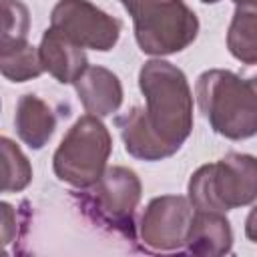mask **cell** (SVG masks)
I'll return each mask as SVG.
<instances>
[{
	"instance_id": "17",
	"label": "cell",
	"mask_w": 257,
	"mask_h": 257,
	"mask_svg": "<svg viewBox=\"0 0 257 257\" xmlns=\"http://www.w3.org/2000/svg\"><path fill=\"white\" fill-rule=\"evenodd\" d=\"M30 28V14L20 0H2V38L0 42L26 40Z\"/></svg>"
},
{
	"instance_id": "8",
	"label": "cell",
	"mask_w": 257,
	"mask_h": 257,
	"mask_svg": "<svg viewBox=\"0 0 257 257\" xmlns=\"http://www.w3.org/2000/svg\"><path fill=\"white\" fill-rule=\"evenodd\" d=\"M193 213L195 207L191 205L189 197L161 195L151 199L139 223V235L145 249L155 253L185 249Z\"/></svg>"
},
{
	"instance_id": "14",
	"label": "cell",
	"mask_w": 257,
	"mask_h": 257,
	"mask_svg": "<svg viewBox=\"0 0 257 257\" xmlns=\"http://www.w3.org/2000/svg\"><path fill=\"white\" fill-rule=\"evenodd\" d=\"M227 48L243 64H257V8L237 6L227 30Z\"/></svg>"
},
{
	"instance_id": "10",
	"label": "cell",
	"mask_w": 257,
	"mask_h": 257,
	"mask_svg": "<svg viewBox=\"0 0 257 257\" xmlns=\"http://www.w3.org/2000/svg\"><path fill=\"white\" fill-rule=\"evenodd\" d=\"M38 50L44 70L62 84H74V80L88 68L84 48L54 28L44 30Z\"/></svg>"
},
{
	"instance_id": "20",
	"label": "cell",
	"mask_w": 257,
	"mask_h": 257,
	"mask_svg": "<svg viewBox=\"0 0 257 257\" xmlns=\"http://www.w3.org/2000/svg\"><path fill=\"white\" fill-rule=\"evenodd\" d=\"M201 2H205V4H217L219 0H201Z\"/></svg>"
},
{
	"instance_id": "16",
	"label": "cell",
	"mask_w": 257,
	"mask_h": 257,
	"mask_svg": "<svg viewBox=\"0 0 257 257\" xmlns=\"http://www.w3.org/2000/svg\"><path fill=\"white\" fill-rule=\"evenodd\" d=\"M2 149V193H20L32 181V167L22 149L8 137L0 139Z\"/></svg>"
},
{
	"instance_id": "9",
	"label": "cell",
	"mask_w": 257,
	"mask_h": 257,
	"mask_svg": "<svg viewBox=\"0 0 257 257\" xmlns=\"http://www.w3.org/2000/svg\"><path fill=\"white\" fill-rule=\"evenodd\" d=\"M233 249V229L225 213L221 211H197L193 213L185 251L199 257L227 255Z\"/></svg>"
},
{
	"instance_id": "6",
	"label": "cell",
	"mask_w": 257,
	"mask_h": 257,
	"mask_svg": "<svg viewBox=\"0 0 257 257\" xmlns=\"http://www.w3.org/2000/svg\"><path fill=\"white\" fill-rule=\"evenodd\" d=\"M141 195L143 185L139 175L120 165L108 167L94 185L76 193L80 209L88 219L126 239H135V213Z\"/></svg>"
},
{
	"instance_id": "5",
	"label": "cell",
	"mask_w": 257,
	"mask_h": 257,
	"mask_svg": "<svg viewBox=\"0 0 257 257\" xmlns=\"http://www.w3.org/2000/svg\"><path fill=\"white\" fill-rule=\"evenodd\" d=\"M112 151V137L100 116H80L62 137L52 157L54 175L74 189L94 185L108 169L106 161Z\"/></svg>"
},
{
	"instance_id": "18",
	"label": "cell",
	"mask_w": 257,
	"mask_h": 257,
	"mask_svg": "<svg viewBox=\"0 0 257 257\" xmlns=\"http://www.w3.org/2000/svg\"><path fill=\"white\" fill-rule=\"evenodd\" d=\"M245 235L249 241L257 243V205L249 211V215L245 219Z\"/></svg>"
},
{
	"instance_id": "1",
	"label": "cell",
	"mask_w": 257,
	"mask_h": 257,
	"mask_svg": "<svg viewBox=\"0 0 257 257\" xmlns=\"http://www.w3.org/2000/svg\"><path fill=\"white\" fill-rule=\"evenodd\" d=\"M145 94V122L153 135L175 155L193 131V92L185 72L163 58L147 60L139 72Z\"/></svg>"
},
{
	"instance_id": "2",
	"label": "cell",
	"mask_w": 257,
	"mask_h": 257,
	"mask_svg": "<svg viewBox=\"0 0 257 257\" xmlns=\"http://www.w3.org/2000/svg\"><path fill=\"white\" fill-rule=\"evenodd\" d=\"M199 108L211 128L231 141L257 135V90L239 74L211 68L199 74L195 84Z\"/></svg>"
},
{
	"instance_id": "11",
	"label": "cell",
	"mask_w": 257,
	"mask_h": 257,
	"mask_svg": "<svg viewBox=\"0 0 257 257\" xmlns=\"http://www.w3.org/2000/svg\"><path fill=\"white\" fill-rule=\"evenodd\" d=\"M74 88L88 114L110 116L122 104V84L118 76L104 66H88L74 80Z\"/></svg>"
},
{
	"instance_id": "12",
	"label": "cell",
	"mask_w": 257,
	"mask_h": 257,
	"mask_svg": "<svg viewBox=\"0 0 257 257\" xmlns=\"http://www.w3.org/2000/svg\"><path fill=\"white\" fill-rule=\"evenodd\" d=\"M14 126L18 139L34 151H40L54 135L56 114L40 96L26 92L16 102Z\"/></svg>"
},
{
	"instance_id": "4",
	"label": "cell",
	"mask_w": 257,
	"mask_h": 257,
	"mask_svg": "<svg viewBox=\"0 0 257 257\" xmlns=\"http://www.w3.org/2000/svg\"><path fill=\"white\" fill-rule=\"evenodd\" d=\"M133 16L139 48L151 56L185 50L199 34V18L185 0H120Z\"/></svg>"
},
{
	"instance_id": "3",
	"label": "cell",
	"mask_w": 257,
	"mask_h": 257,
	"mask_svg": "<svg viewBox=\"0 0 257 257\" xmlns=\"http://www.w3.org/2000/svg\"><path fill=\"white\" fill-rule=\"evenodd\" d=\"M189 201L197 211L227 213L257 201V157L227 153L199 167L189 179Z\"/></svg>"
},
{
	"instance_id": "15",
	"label": "cell",
	"mask_w": 257,
	"mask_h": 257,
	"mask_svg": "<svg viewBox=\"0 0 257 257\" xmlns=\"http://www.w3.org/2000/svg\"><path fill=\"white\" fill-rule=\"evenodd\" d=\"M0 70L12 82H26L44 72L40 50L28 40L0 42Z\"/></svg>"
},
{
	"instance_id": "19",
	"label": "cell",
	"mask_w": 257,
	"mask_h": 257,
	"mask_svg": "<svg viewBox=\"0 0 257 257\" xmlns=\"http://www.w3.org/2000/svg\"><path fill=\"white\" fill-rule=\"evenodd\" d=\"M249 82H251V84H253V88L257 90V74H253V76L249 78Z\"/></svg>"
},
{
	"instance_id": "13",
	"label": "cell",
	"mask_w": 257,
	"mask_h": 257,
	"mask_svg": "<svg viewBox=\"0 0 257 257\" xmlns=\"http://www.w3.org/2000/svg\"><path fill=\"white\" fill-rule=\"evenodd\" d=\"M114 122H116V128L120 131L124 151L131 157L139 161H149V163L173 157L169 149L153 135V131L145 122L143 106H133L128 112L116 116Z\"/></svg>"
},
{
	"instance_id": "7",
	"label": "cell",
	"mask_w": 257,
	"mask_h": 257,
	"mask_svg": "<svg viewBox=\"0 0 257 257\" xmlns=\"http://www.w3.org/2000/svg\"><path fill=\"white\" fill-rule=\"evenodd\" d=\"M50 28L82 48L108 52L120 38V20L88 0H58L50 12Z\"/></svg>"
}]
</instances>
